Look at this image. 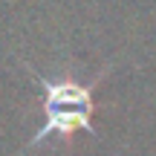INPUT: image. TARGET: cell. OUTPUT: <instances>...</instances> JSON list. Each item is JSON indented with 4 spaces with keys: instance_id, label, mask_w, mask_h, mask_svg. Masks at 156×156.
<instances>
[{
    "instance_id": "1",
    "label": "cell",
    "mask_w": 156,
    "mask_h": 156,
    "mask_svg": "<svg viewBox=\"0 0 156 156\" xmlns=\"http://www.w3.org/2000/svg\"><path fill=\"white\" fill-rule=\"evenodd\" d=\"M26 69H29V75L41 84V90H44V124H41V130L26 142L23 153L41 147L49 139L69 142L73 133H78V130L95 136L93 104H95V87H98L101 75H95L90 84H78V81H69V78L52 81V78L41 75L38 69H32V67H26Z\"/></svg>"
}]
</instances>
